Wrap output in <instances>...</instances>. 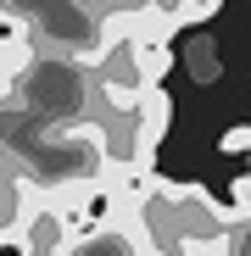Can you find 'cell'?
I'll use <instances>...</instances> for the list:
<instances>
[{"instance_id":"obj_1","label":"cell","mask_w":251,"mask_h":256,"mask_svg":"<svg viewBox=\"0 0 251 256\" xmlns=\"http://www.w3.org/2000/svg\"><path fill=\"white\" fill-rule=\"evenodd\" d=\"M0 22L23 28L39 56H78V62H95L106 45V28H101V6L95 0H0Z\"/></svg>"},{"instance_id":"obj_2","label":"cell","mask_w":251,"mask_h":256,"mask_svg":"<svg viewBox=\"0 0 251 256\" xmlns=\"http://www.w3.org/2000/svg\"><path fill=\"white\" fill-rule=\"evenodd\" d=\"M23 223H17V256H67L78 223H73V212L51 195V190H39L28 173H23Z\"/></svg>"},{"instance_id":"obj_3","label":"cell","mask_w":251,"mask_h":256,"mask_svg":"<svg viewBox=\"0 0 251 256\" xmlns=\"http://www.w3.org/2000/svg\"><path fill=\"white\" fill-rule=\"evenodd\" d=\"M67 256H140L129 228H123L117 218H95V223H84L67 245Z\"/></svg>"},{"instance_id":"obj_4","label":"cell","mask_w":251,"mask_h":256,"mask_svg":"<svg viewBox=\"0 0 251 256\" xmlns=\"http://www.w3.org/2000/svg\"><path fill=\"white\" fill-rule=\"evenodd\" d=\"M218 145H223L229 156H234V150H240V156H251V128H229V134H223Z\"/></svg>"}]
</instances>
